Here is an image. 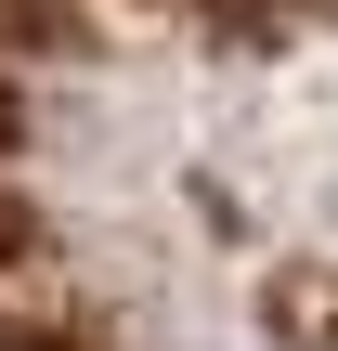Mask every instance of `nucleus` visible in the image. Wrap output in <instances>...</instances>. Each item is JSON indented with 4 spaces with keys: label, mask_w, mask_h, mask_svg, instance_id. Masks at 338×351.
I'll return each instance as SVG.
<instances>
[{
    "label": "nucleus",
    "mask_w": 338,
    "mask_h": 351,
    "mask_svg": "<svg viewBox=\"0 0 338 351\" xmlns=\"http://www.w3.org/2000/svg\"><path fill=\"white\" fill-rule=\"evenodd\" d=\"M0 351H338V0H0Z\"/></svg>",
    "instance_id": "obj_1"
}]
</instances>
